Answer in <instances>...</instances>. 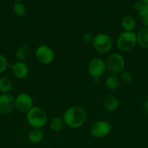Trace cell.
Masks as SVG:
<instances>
[{
  "mask_svg": "<svg viewBox=\"0 0 148 148\" xmlns=\"http://www.w3.org/2000/svg\"><path fill=\"white\" fill-rule=\"evenodd\" d=\"M86 117V113L82 107L72 106L65 111L62 119L70 128L77 129L84 125Z\"/></svg>",
  "mask_w": 148,
  "mask_h": 148,
  "instance_id": "obj_1",
  "label": "cell"
},
{
  "mask_svg": "<svg viewBox=\"0 0 148 148\" xmlns=\"http://www.w3.org/2000/svg\"><path fill=\"white\" fill-rule=\"evenodd\" d=\"M26 121L32 128H42L47 121V116L43 108L33 106L26 113Z\"/></svg>",
  "mask_w": 148,
  "mask_h": 148,
  "instance_id": "obj_2",
  "label": "cell"
},
{
  "mask_svg": "<svg viewBox=\"0 0 148 148\" xmlns=\"http://www.w3.org/2000/svg\"><path fill=\"white\" fill-rule=\"evenodd\" d=\"M105 66L106 70L111 75H119L124 70V58L118 53H112L106 59Z\"/></svg>",
  "mask_w": 148,
  "mask_h": 148,
  "instance_id": "obj_3",
  "label": "cell"
},
{
  "mask_svg": "<svg viewBox=\"0 0 148 148\" xmlns=\"http://www.w3.org/2000/svg\"><path fill=\"white\" fill-rule=\"evenodd\" d=\"M136 43V33L133 31H123L118 38L116 46L121 51H128L133 49Z\"/></svg>",
  "mask_w": 148,
  "mask_h": 148,
  "instance_id": "obj_4",
  "label": "cell"
},
{
  "mask_svg": "<svg viewBox=\"0 0 148 148\" xmlns=\"http://www.w3.org/2000/svg\"><path fill=\"white\" fill-rule=\"evenodd\" d=\"M93 46L96 51L100 53H106L110 51L113 46V41L110 36L106 33H99L94 37Z\"/></svg>",
  "mask_w": 148,
  "mask_h": 148,
  "instance_id": "obj_5",
  "label": "cell"
},
{
  "mask_svg": "<svg viewBox=\"0 0 148 148\" xmlns=\"http://www.w3.org/2000/svg\"><path fill=\"white\" fill-rule=\"evenodd\" d=\"M36 59L43 65L50 64L55 59V53L53 50L47 45H41L35 51Z\"/></svg>",
  "mask_w": 148,
  "mask_h": 148,
  "instance_id": "obj_6",
  "label": "cell"
},
{
  "mask_svg": "<svg viewBox=\"0 0 148 148\" xmlns=\"http://www.w3.org/2000/svg\"><path fill=\"white\" fill-rule=\"evenodd\" d=\"M111 130L112 126L110 123L104 120H100L92 124L90 129V133L93 137L102 138L109 134Z\"/></svg>",
  "mask_w": 148,
  "mask_h": 148,
  "instance_id": "obj_7",
  "label": "cell"
},
{
  "mask_svg": "<svg viewBox=\"0 0 148 148\" xmlns=\"http://www.w3.org/2000/svg\"><path fill=\"white\" fill-rule=\"evenodd\" d=\"M105 70V62L100 58H94V59H91L89 63V73L95 79L98 80L99 78L104 75Z\"/></svg>",
  "mask_w": 148,
  "mask_h": 148,
  "instance_id": "obj_8",
  "label": "cell"
},
{
  "mask_svg": "<svg viewBox=\"0 0 148 148\" xmlns=\"http://www.w3.org/2000/svg\"><path fill=\"white\" fill-rule=\"evenodd\" d=\"M15 108V98L10 93L0 95V114L7 115Z\"/></svg>",
  "mask_w": 148,
  "mask_h": 148,
  "instance_id": "obj_9",
  "label": "cell"
},
{
  "mask_svg": "<svg viewBox=\"0 0 148 148\" xmlns=\"http://www.w3.org/2000/svg\"><path fill=\"white\" fill-rule=\"evenodd\" d=\"M33 99L27 93H20L15 98V108L21 113H27L33 108Z\"/></svg>",
  "mask_w": 148,
  "mask_h": 148,
  "instance_id": "obj_10",
  "label": "cell"
},
{
  "mask_svg": "<svg viewBox=\"0 0 148 148\" xmlns=\"http://www.w3.org/2000/svg\"><path fill=\"white\" fill-rule=\"evenodd\" d=\"M8 66H10L12 69L15 77L18 79H24L28 75V66L25 62L17 61L14 64H11L10 65H9L8 64Z\"/></svg>",
  "mask_w": 148,
  "mask_h": 148,
  "instance_id": "obj_11",
  "label": "cell"
},
{
  "mask_svg": "<svg viewBox=\"0 0 148 148\" xmlns=\"http://www.w3.org/2000/svg\"><path fill=\"white\" fill-rule=\"evenodd\" d=\"M103 106L107 111H115L119 106V101L113 95H107L102 101Z\"/></svg>",
  "mask_w": 148,
  "mask_h": 148,
  "instance_id": "obj_12",
  "label": "cell"
},
{
  "mask_svg": "<svg viewBox=\"0 0 148 148\" xmlns=\"http://www.w3.org/2000/svg\"><path fill=\"white\" fill-rule=\"evenodd\" d=\"M29 142L33 144L40 143L44 139V132L40 128H33L28 134Z\"/></svg>",
  "mask_w": 148,
  "mask_h": 148,
  "instance_id": "obj_13",
  "label": "cell"
},
{
  "mask_svg": "<svg viewBox=\"0 0 148 148\" xmlns=\"http://www.w3.org/2000/svg\"><path fill=\"white\" fill-rule=\"evenodd\" d=\"M137 43L144 49H148V27H143L136 33Z\"/></svg>",
  "mask_w": 148,
  "mask_h": 148,
  "instance_id": "obj_14",
  "label": "cell"
},
{
  "mask_svg": "<svg viewBox=\"0 0 148 148\" xmlns=\"http://www.w3.org/2000/svg\"><path fill=\"white\" fill-rule=\"evenodd\" d=\"M30 53H31V50H30V47H28V46H20L15 52L16 59H17V61L25 62L26 59H28Z\"/></svg>",
  "mask_w": 148,
  "mask_h": 148,
  "instance_id": "obj_15",
  "label": "cell"
},
{
  "mask_svg": "<svg viewBox=\"0 0 148 148\" xmlns=\"http://www.w3.org/2000/svg\"><path fill=\"white\" fill-rule=\"evenodd\" d=\"M121 25L124 31H133L136 27V21L131 16H124L121 20Z\"/></svg>",
  "mask_w": 148,
  "mask_h": 148,
  "instance_id": "obj_16",
  "label": "cell"
},
{
  "mask_svg": "<svg viewBox=\"0 0 148 148\" xmlns=\"http://www.w3.org/2000/svg\"><path fill=\"white\" fill-rule=\"evenodd\" d=\"M120 83V79L118 75H110L105 79V85L107 88L110 90H115L119 87Z\"/></svg>",
  "mask_w": 148,
  "mask_h": 148,
  "instance_id": "obj_17",
  "label": "cell"
},
{
  "mask_svg": "<svg viewBox=\"0 0 148 148\" xmlns=\"http://www.w3.org/2000/svg\"><path fill=\"white\" fill-rule=\"evenodd\" d=\"M12 88V83L10 78L3 77L0 78V92L2 93H10Z\"/></svg>",
  "mask_w": 148,
  "mask_h": 148,
  "instance_id": "obj_18",
  "label": "cell"
},
{
  "mask_svg": "<svg viewBox=\"0 0 148 148\" xmlns=\"http://www.w3.org/2000/svg\"><path fill=\"white\" fill-rule=\"evenodd\" d=\"M65 121L61 117H55L52 120L50 123V128L54 132H59L64 127Z\"/></svg>",
  "mask_w": 148,
  "mask_h": 148,
  "instance_id": "obj_19",
  "label": "cell"
},
{
  "mask_svg": "<svg viewBox=\"0 0 148 148\" xmlns=\"http://www.w3.org/2000/svg\"><path fill=\"white\" fill-rule=\"evenodd\" d=\"M13 11L17 17H23L26 14V7L22 2H15L13 6Z\"/></svg>",
  "mask_w": 148,
  "mask_h": 148,
  "instance_id": "obj_20",
  "label": "cell"
},
{
  "mask_svg": "<svg viewBox=\"0 0 148 148\" xmlns=\"http://www.w3.org/2000/svg\"><path fill=\"white\" fill-rule=\"evenodd\" d=\"M120 79L121 82H124V83H129L132 81L133 79V76L132 74L129 71L123 70L121 73L120 74Z\"/></svg>",
  "mask_w": 148,
  "mask_h": 148,
  "instance_id": "obj_21",
  "label": "cell"
},
{
  "mask_svg": "<svg viewBox=\"0 0 148 148\" xmlns=\"http://www.w3.org/2000/svg\"><path fill=\"white\" fill-rule=\"evenodd\" d=\"M7 67H8V62L7 59L2 54H0V74L4 72Z\"/></svg>",
  "mask_w": 148,
  "mask_h": 148,
  "instance_id": "obj_22",
  "label": "cell"
},
{
  "mask_svg": "<svg viewBox=\"0 0 148 148\" xmlns=\"http://www.w3.org/2000/svg\"><path fill=\"white\" fill-rule=\"evenodd\" d=\"M138 14H139V16L140 17H145L146 15L148 14V4H145L144 3L143 6L142 7V8L137 12Z\"/></svg>",
  "mask_w": 148,
  "mask_h": 148,
  "instance_id": "obj_23",
  "label": "cell"
},
{
  "mask_svg": "<svg viewBox=\"0 0 148 148\" xmlns=\"http://www.w3.org/2000/svg\"><path fill=\"white\" fill-rule=\"evenodd\" d=\"M94 37V36H93L91 33H86L83 36V40L86 43H92Z\"/></svg>",
  "mask_w": 148,
  "mask_h": 148,
  "instance_id": "obj_24",
  "label": "cell"
},
{
  "mask_svg": "<svg viewBox=\"0 0 148 148\" xmlns=\"http://www.w3.org/2000/svg\"><path fill=\"white\" fill-rule=\"evenodd\" d=\"M143 4H144V2H142L141 0L135 1L134 4H133V9H134L136 12H138L141 8H142V7L143 6Z\"/></svg>",
  "mask_w": 148,
  "mask_h": 148,
  "instance_id": "obj_25",
  "label": "cell"
},
{
  "mask_svg": "<svg viewBox=\"0 0 148 148\" xmlns=\"http://www.w3.org/2000/svg\"><path fill=\"white\" fill-rule=\"evenodd\" d=\"M142 24L146 27H148V14L145 17H142Z\"/></svg>",
  "mask_w": 148,
  "mask_h": 148,
  "instance_id": "obj_26",
  "label": "cell"
},
{
  "mask_svg": "<svg viewBox=\"0 0 148 148\" xmlns=\"http://www.w3.org/2000/svg\"><path fill=\"white\" fill-rule=\"evenodd\" d=\"M144 107H145V110L147 113L148 114V99L145 101V105H144Z\"/></svg>",
  "mask_w": 148,
  "mask_h": 148,
  "instance_id": "obj_27",
  "label": "cell"
},
{
  "mask_svg": "<svg viewBox=\"0 0 148 148\" xmlns=\"http://www.w3.org/2000/svg\"><path fill=\"white\" fill-rule=\"evenodd\" d=\"M142 2H144L145 4H148V0H141Z\"/></svg>",
  "mask_w": 148,
  "mask_h": 148,
  "instance_id": "obj_28",
  "label": "cell"
},
{
  "mask_svg": "<svg viewBox=\"0 0 148 148\" xmlns=\"http://www.w3.org/2000/svg\"><path fill=\"white\" fill-rule=\"evenodd\" d=\"M15 2H21L22 1H23V0H14Z\"/></svg>",
  "mask_w": 148,
  "mask_h": 148,
  "instance_id": "obj_29",
  "label": "cell"
}]
</instances>
